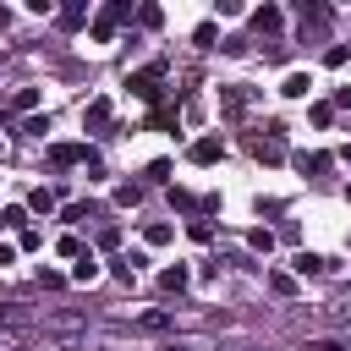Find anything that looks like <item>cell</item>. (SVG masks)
<instances>
[{"label":"cell","instance_id":"f1b7e54d","mask_svg":"<svg viewBox=\"0 0 351 351\" xmlns=\"http://www.w3.org/2000/svg\"><path fill=\"white\" fill-rule=\"evenodd\" d=\"M170 203H176V208H186V214H192V208H197V197H192V192H186V186H170Z\"/></svg>","mask_w":351,"mask_h":351},{"label":"cell","instance_id":"7a4b0ae2","mask_svg":"<svg viewBox=\"0 0 351 351\" xmlns=\"http://www.w3.org/2000/svg\"><path fill=\"white\" fill-rule=\"evenodd\" d=\"M126 16H132V5H126V0H110V5L93 16V27H88V33H93V44H110V38H115V27H121Z\"/></svg>","mask_w":351,"mask_h":351},{"label":"cell","instance_id":"ab89813d","mask_svg":"<svg viewBox=\"0 0 351 351\" xmlns=\"http://www.w3.org/2000/svg\"><path fill=\"white\" fill-rule=\"evenodd\" d=\"M165 351H186V346H165Z\"/></svg>","mask_w":351,"mask_h":351},{"label":"cell","instance_id":"6da1fadb","mask_svg":"<svg viewBox=\"0 0 351 351\" xmlns=\"http://www.w3.org/2000/svg\"><path fill=\"white\" fill-rule=\"evenodd\" d=\"M49 165H55V170H71V165L99 170V154H93L88 143H49Z\"/></svg>","mask_w":351,"mask_h":351},{"label":"cell","instance_id":"836d02e7","mask_svg":"<svg viewBox=\"0 0 351 351\" xmlns=\"http://www.w3.org/2000/svg\"><path fill=\"white\" fill-rule=\"evenodd\" d=\"M307 115H313V126H329V121H335V110H329V104H313Z\"/></svg>","mask_w":351,"mask_h":351},{"label":"cell","instance_id":"52a82bcc","mask_svg":"<svg viewBox=\"0 0 351 351\" xmlns=\"http://www.w3.org/2000/svg\"><path fill=\"white\" fill-rule=\"evenodd\" d=\"M110 121H115L110 99H104V93H99V99H88V110H82V132H110Z\"/></svg>","mask_w":351,"mask_h":351},{"label":"cell","instance_id":"ffe728a7","mask_svg":"<svg viewBox=\"0 0 351 351\" xmlns=\"http://www.w3.org/2000/svg\"><path fill=\"white\" fill-rule=\"evenodd\" d=\"M214 38H219L214 22H197V27H192V44H197V49H214Z\"/></svg>","mask_w":351,"mask_h":351},{"label":"cell","instance_id":"4dcf8cb0","mask_svg":"<svg viewBox=\"0 0 351 351\" xmlns=\"http://www.w3.org/2000/svg\"><path fill=\"white\" fill-rule=\"evenodd\" d=\"M38 241H44V236H38V230H33V225H22V230H16V247H27V252H33V247H38Z\"/></svg>","mask_w":351,"mask_h":351},{"label":"cell","instance_id":"f35d334b","mask_svg":"<svg viewBox=\"0 0 351 351\" xmlns=\"http://www.w3.org/2000/svg\"><path fill=\"white\" fill-rule=\"evenodd\" d=\"M5 27H11V11H5V5H0V33H5Z\"/></svg>","mask_w":351,"mask_h":351},{"label":"cell","instance_id":"ba28073f","mask_svg":"<svg viewBox=\"0 0 351 351\" xmlns=\"http://www.w3.org/2000/svg\"><path fill=\"white\" fill-rule=\"evenodd\" d=\"M186 159H192V165H219V159H225V143H219V137H197V143L186 148Z\"/></svg>","mask_w":351,"mask_h":351},{"label":"cell","instance_id":"5bb4252c","mask_svg":"<svg viewBox=\"0 0 351 351\" xmlns=\"http://www.w3.org/2000/svg\"><path fill=\"white\" fill-rule=\"evenodd\" d=\"M71 280H77V285H93V280H99V258H93V252H82V258L71 263Z\"/></svg>","mask_w":351,"mask_h":351},{"label":"cell","instance_id":"cb8c5ba5","mask_svg":"<svg viewBox=\"0 0 351 351\" xmlns=\"http://www.w3.org/2000/svg\"><path fill=\"white\" fill-rule=\"evenodd\" d=\"M0 324H11V329H22V324H27V313H22V302H5V307H0Z\"/></svg>","mask_w":351,"mask_h":351},{"label":"cell","instance_id":"1f68e13d","mask_svg":"<svg viewBox=\"0 0 351 351\" xmlns=\"http://www.w3.org/2000/svg\"><path fill=\"white\" fill-rule=\"evenodd\" d=\"M99 247H104V252H115V247H121V230H115V225H104V230H99Z\"/></svg>","mask_w":351,"mask_h":351},{"label":"cell","instance_id":"484cf974","mask_svg":"<svg viewBox=\"0 0 351 351\" xmlns=\"http://www.w3.org/2000/svg\"><path fill=\"white\" fill-rule=\"evenodd\" d=\"M143 176H148V181H154V186H165V181H170V159H154V165H148V170H143Z\"/></svg>","mask_w":351,"mask_h":351},{"label":"cell","instance_id":"8d00e7d4","mask_svg":"<svg viewBox=\"0 0 351 351\" xmlns=\"http://www.w3.org/2000/svg\"><path fill=\"white\" fill-rule=\"evenodd\" d=\"M302 351H340V340H307Z\"/></svg>","mask_w":351,"mask_h":351},{"label":"cell","instance_id":"2e32d148","mask_svg":"<svg viewBox=\"0 0 351 351\" xmlns=\"http://www.w3.org/2000/svg\"><path fill=\"white\" fill-rule=\"evenodd\" d=\"M22 208H27V214H49V208H55V192H49V186H33Z\"/></svg>","mask_w":351,"mask_h":351},{"label":"cell","instance_id":"4316f807","mask_svg":"<svg viewBox=\"0 0 351 351\" xmlns=\"http://www.w3.org/2000/svg\"><path fill=\"white\" fill-rule=\"evenodd\" d=\"M55 252H60V258H82V241H77V236H71V230H66V236H60V241H55Z\"/></svg>","mask_w":351,"mask_h":351},{"label":"cell","instance_id":"5b68a950","mask_svg":"<svg viewBox=\"0 0 351 351\" xmlns=\"http://www.w3.org/2000/svg\"><path fill=\"white\" fill-rule=\"evenodd\" d=\"M296 11H302V38H318V33H329V5H318V0H302Z\"/></svg>","mask_w":351,"mask_h":351},{"label":"cell","instance_id":"8992f818","mask_svg":"<svg viewBox=\"0 0 351 351\" xmlns=\"http://www.w3.org/2000/svg\"><path fill=\"white\" fill-rule=\"evenodd\" d=\"M247 104H252V93H247L241 82L219 88V115H225V121H241V115H247Z\"/></svg>","mask_w":351,"mask_h":351},{"label":"cell","instance_id":"e0dca14e","mask_svg":"<svg viewBox=\"0 0 351 351\" xmlns=\"http://www.w3.org/2000/svg\"><path fill=\"white\" fill-rule=\"evenodd\" d=\"M60 214H66V225H88V219H99V208H93V203H66Z\"/></svg>","mask_w":351,"mask_h":351},{"label":"cell","instance_id":"4fadbf2b","mask_svg":"<svg viewBox=\"0 0 351 351\" xmlns=\"http://www.w3.org/2000/svg\"><path fill=\"white\" fill-rule=\"evenodd\" d=\"M55 22H60L66 33H77V27L88 22V5H82V0H71V5H60V16H55Z\"/></svg>","mask_w":351,"mask_h":351},{"label":"cell","instance_id":"603a6c76","mask_svg":"<svg viewBox=\"0 0 351 351\" xmlns=\"http://www.w3.org/2000/svg\"><path fill=\"white\" fill-rule=\"evenodd\" d=\"M247 247H252V252H269V247H274V230H263V225L247 230Z\"/></svg>","mask_w":351,"mask_h":351},{"label":"cell","instance_id":"d4e9b609","mask_svg":"<svg viewBox=\"0 0 351 351\" xmlns=\"http://www.w3.org/2000/svg\"><path fill=\"white\" fill-rule=\"evenodd\" d=\"M33 104H38V88H16L11 93V110H33Z\"/></svg>","mask_w":351,"mask_h":351},{"label":"cell","instance_id":"60d3db41","mask_svg":"<svg viewBox=\"0 0 351 351\" xmlns=\"http://www.w3.org/2000/svg\"><path fill=\"white\" fill-rule=\"evenodd\" d=\"M0 230H5V219H0Z\"/></svg>","mask_w":351,"mask_h":351},{"label":"cell","instance_id":"ac0fdd59","mask_svg":"<svg viewBox=\"0 0 351 351\" xmlns=\"http://www.w3.org/2000/svg\"><path fill=\"white\" fill-rule=\"evenodd\" d=\"M137 203H143V186H137V181L115 186V208H137Z\"/></svg>","mask_w":351,"mask_h":351},{"label":"cell","instance_id":"3957f363","mask_svg":"<svg viewBox=\"0 0 351 351\" xmlns=\"http://www.w3.org/2000/svg\"><path fill=\"white\" fill-rule=\"evenodd\" d=\"M247 148H252V159L280 165V159H285V126H280V121H269V137H247Z\"/></svg>","mask_w":351,"mask_h":351},{"label":"cell","instance_id":"d6a6232c","mask_svg":"<svg viewBox=\"0 0 351 351\" xmlns=\"http://www.w3.org/2000/svg\"><path fill=\"white\" fill-rule=\"evenodd\" d=\"M324 66H346V44H329L324 49Z\"/></svg>","mask_w":351,"mask_h":351},{"label":"cell","instance_id":"d6986e66","mask_svg":"<svg viewBox=\"0 0 351 351\" xmlns=\"http://www.w3.org/2000/svg\"><path fill=\"white\" fill-rule=\"evenodd\" d=\"M269 291H274V296H296V274L274 269V274H269Z\"/></svg>","mask_w":351,"mask_h":351},{"label":"cell","instance_id":"83f0119b","mask_svg":"<svg viewBox=\"0 0 351 351\" xmlns=\"http://www.w3.org/2000/svg\"><path fill=\"white\" fill-rule=\"evenodd\" d=\"M137 22H143V27H159L165 11H159V5H137Z\"/></svg>","mask_w":351,"mask_h":351},{"label":"cell","instance_id":"44dd1931","mask_svg":"<svg viewBox=\"0 0 351 351\" xmlns=\"http://www.w3.org/2000/svg\"><path fill=\"white\" fill-rule=\"evenodd\" d=\"M143 241H148V247H165V241H176V225H148Z\"/></svg>","mask_w":351,"mask_h":351},{"label":"cell","instance_id":"9c48e42d","mask_svg":"<svg viewBox=\"0 0 351 351\" xmlns=\"http://www.w3.org/2000/svg\"><path fill=\"white\" fill-rule=\"evenodd\" d=\"M280 27H285V11H280V5H258V11H252V33L269 38V33H280Z\"/></svg>","mask_w":351,"mask_h":351},{"label":"cell","instance_id":"30bf717a","mask_svg":"<svg viewBox=\"0 0 351 351\" xmlns=\"http://www.w3.org/2000/svg\"><path fill=\"white\" fill-rule=\"evenodd\" d=\"M186 285H192V269H186V263H170V269L159 274V291H170V296H181Z\"/></svg>","mask_w":351,"mask_h":351},{"label":"cell","instance_id":"74e56055","mask_svg":"<svg viewBox=\"0 0 351 351\" xmlns=\"http://www.w3.org/2000/svg\"><path fill=\"white\" fill-rule=\"evenodd\" d=\"M5 263H16V247H11V241H0V269H5Z\"/></svg>","mask_w":351,"mask_h":351},{"label":"cell","instance_id":"7c38bea8","mask_svg":"<svg viewBox=\"0 0 351 351\" xmlns=\"http://www.w3.org/2000/svg\"><path fill=\"white\" fill-rule=\"evenodd\" d=\"M291 269H296V274H329L335 263H329V258H318V252H296V258H291Z\"/></svg>","mask_w":351,"mask_h":351},{"label":"cell","instance_id":"8fae6325","mask_svg":"<svg viewBox=\"0 0 351 351\" xmlns=\"http://www.w3.org/2000/svg\"><path fill=\"white\" fill-rule=\"evenodd\" d=\"M329 165H335V154H296L302 176H329Z\"/></svg>","mask_w":351,"mask_h":351},{"label":"cell","instance_id":"9a60e30c","mask_svg":"<svg viewBox=\"0 0 351 351\" xmlns=\"http://www.w3.org/2000/svg\"><path fill=\"white\" fill-rule=\"evenodd\" d=\"M307 88H313V77H307V71H291V77L280 82V93H285V99H307Z\"/></svg>","mask_w":351,"mask_h":351},{"label":"cell","instance_id":"f546056e","mask_svg":"<svg viewBox=\"0 0 351 351\" xmlns=\"http://www.w3.org/2000/svg\"><path fill=\"white\" fill-rule=\"evenodd\" d=\"M137 324H143V329H154V335H159V329H170V313H143V318H137Z\"/></svg>","mask_w":351,"mask_h":351},{"label":"cell","instance_id":"7402d4cb","mask_svg":"<svg viewBox=\"0 0 351 351\" xmlns=\"http://www.w3.org/2000/svg\"><path fill=\"white\" fill-rule=\"evenodd\" d=\"M0 219H5V230H22V225H27V208L11 203V208H0Z\"/></svg>","mask_w":351,"mask_h":351},{"label":"cell","instance_id":"d590c367","mask_svg":"<svg viewBox=\"0 0 351 351\" xmlns=\"http://www.w3.org/2000/svg\"><path fill=\"white\" fill-rule=\"evenodd\" d=\"M329 110H351V88H335V104Z\"/></svg>","mask_w":351,"mask_h":351},{"label":"cell","instance_id":"277c9868","mask_svg":"<svg viewBox=\"0 0 351 351\" xmlns=\"http://www.w3.org/2000/svg\"><path fill=\"white\" fill-rule=\"evenodd\" d=\"M165 71H170L165 60H148L143 71H132V77H126V88H132L137 99H159V82H165Z\"/></svg>","mask_w":351,"mask_h":351},{"label":"cell","instance_id":"e575fe53","mask_svg":"<svg viewBox=\"0 0 351 351\" xmlns=\"http://www.w3.org/2000/svg\"><path fill=\"white\" fill-rule=\"evenodd\" d=\"M186 236H192V241H208L214 230H208V219H192V225H186Z\"/></svg>","mask_w":351,"mask_h":351}]
</instances>
